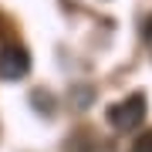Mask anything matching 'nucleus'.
Wrapping results in <instances>:
<instances>
[{
    "mask_svg": "<svg viewBox=\"0 0 152 152\" xmlns=\"http://www.w3.org/2000/svg\"><path fill=\"white\" fill-rule=\"evenodd\" d=\"M34 105H37V108H41L44 115H48V112H51V98H48V95H44V91H34Z\"/></svg>",
    "mask_w": 152,
    "mask_h": 152,
    "instance_id": "obj_4",
    "label": "nucleus"
},
{
    "mask_svg": "<svg viewBox=\"0 0 152 152\" xmlns=\"http://www.w3.org/2000/svg\"><path fill=\"white\" fill-rule=\"evenodd\" d=\"M145 41L152 44V20H149V27H145Z\"/></svg>",
    "mask_w": 152,
    "mask_h": 152,
    "instance_id": "obj_6",
    "label": "nucleus"
},
{
    "mask_svg": "<svg viewBox=\"0 0 152 152\" xmlns=\"http://www.w3.org/2000/svg\"><path fill=\"white\" fill-rule=\"evenodd\" d=\"M142 115H145V95L135 91V95L122 98L118 105H112L105 118H108V125H112L115 132H132V129L142 122Z\"/></svg>",
    "mask_w": 152,
    "mask_h": 152,
    "instance_id": "obj_1",
    "label": "nucleus"
},
{
    "mask_svg": "<svg viewBox=\"0 0 152 152\" xmlns=\"http://www.w3.org/2000/svg\"><path fill=\"white\" fill-rule=\"evenodd\" d=\"M31 71V54L20 44H4L0 48V78L4 81H20Z\"/></svg>",
    "mask_w": 152,
    "mask_h": 152,
    "instance_id": "obj_2",
    "label": "nucleus"
},
{
    "mask_svg": "<svg viewBox=\"0 0 152 152\" xmlns=\"http://www.w3.org/2000/svg\"><path fill=\"white\" fill-rule=\"evenodd\" d=\"M75 105H91V91H78L75 95Z\"/></svg>",
    "mask_w": 152,
    "mask_h": 152,
    "instance_id": "obj_5",
    "label": "nucleus"
},
{
    "mask_svg": "<svg viewBox=\"0 0 152 152\" xmlns=\"http://www.w3.org/2000/svg\"><path fill=\"white\" fill-rule=\"evenodd\" d=\"M132 152H152V132H142L135 139V145H132Z\"/></svg>",
    "mask_w": 152,
    "mask_h": 152,
    "instance_id": "obj_3",
    "label": "nucleus"
}]
</instances>
